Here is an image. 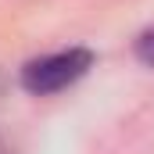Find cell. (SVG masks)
I'll return each instance as SVG.
<instances>
[{
  "instance_id": "2",
  "label": "cell",
  "mask_w": 154,
  "mask_h": 154,
  "mask_svg": "<svg viewBox=\"0 0 154 154\" xmlns=\"http://www.w3.org/2000/svg\"><path fill=\"white\" fill-rule=\"evenodd\" d=\"M133 50H136V57H140L143 65H151V68H154V25H151V29H143V32L136 36Z\"/></svg>"
},
{
  "instance_id": "3",
  "label": "cell",
  "mask_w": 154,
  "mask_h": 154,
  "mask_svg": "<svg viewBox=\"0 0 154 154\" xmlns=\"http://www.w3.org/2000/svg\"><path fill=\"white\" fill-rule=\"evenodd\" d=\"M4 97H7V75H4V68H0V104H4Z\"/></svg>"
},
{
  "instance_id": "4",
  "label": "cell",
  "mask_w": 154,
  "mask_h": 154,
  "mask_svg": "<svg viewBox=\"0 0 154 154\" xmlns=\"http://www.w3.org/2000/svg\"><path fill=\"white\" fill-rule=\"evenodd\" d=\"M0 154H11V147L4 143V136H0Z\"/></svg>"
},
{
  "instance_id": "1",
  "label": "cell",
  "mask_w": 154,
  "mask_h": 154,
  "mask_svg": "<svg viewBox=\"0 0 154 154\" xmlns=\"http://www.w3.org/2000/svg\"><path fill=\"white\" fill-rule=\"evenodd\" d=\"M90 68H93V50H86V47H65V50H50L43 57L25 61L18 82L32 97H54V93L75 86Z\"/></svg>"
}]
</instances>
